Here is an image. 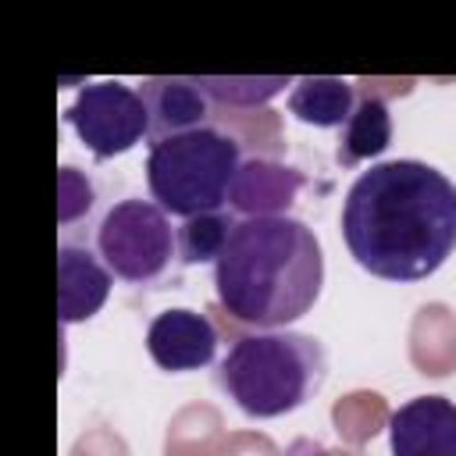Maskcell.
I'll use <instances>...</instances> for the list:
<instances>
[{
	"mask_svg": "<svg viewBox=\"0 0 456 456\" xmlns=\"http://www.w3.org/2000/svg\"><path fill=\"white\" fill-rule=\"evenodd\" d=\"M338 224L367 274L420 281L456 249V185L424 160H381L349 185Z\"/></svg>",
	"mask_w": 456,
	"mask_h": 456,
	"instance_id": "cell-1",
	"label": "cell"
},
{
	"mask_svg": "<svg viewBox=\"0 0 456 456\" xmlns=\"http://www.w3.org/2000/svg\"><path fill=\"white\" fill-rule=\"evenodd\" d=\"M324 285V253L292 214H246L235 221L214 260L217 303L242 324L289 328L317 303Z\"/></svg>",
	"mask_w": 456,
	"mask_h": 456,
	"instance_id": "cell-2",
	"label": "cell"
},
{
	"mask_svg": "<svg viewBox=\"0 0 456 456\" xmlns=\"http://www.w3.org/2000/svg\"><path fill=\"white\" fill-rule=\"evenodd\" d=\"M328 378V353L321 338L271 328L253 331L232 342L224 360L217 363L221 392L256 420L285 417L306 406Z\"/></svg>",
	"mask_w": 456,
	"mask_h": 456,
	"instance_id": "cell-3",
	"label": "cell"
},
{
	"mask_svg": "<svg viewBox=\"0 0 456 456\" xmlns=\"http://www.w3.org/2000/svg\"><path fill=\"white\" fill-rule=\"evenodd\" d=\"M239 171H242L239 142L228 132L203 125L150 142L146 189L164 214L185 221L196 214L224 210V203H232Z\"/></svg>",
	"mask_w": 456,
	"mask_h": 456,
	"instance_id": "cell-4",
	"label": "cell"
},
{
	"mask_svg": "<svg viewBox=\"0 0 456 456\" xmlns=\"http://www.w3.org/2000/svg\"><path fill=\"white\" fill-rule=\"evenodd\" d=\"M96 253L114 278L128 285H150L171 267L175 228L153 200L128 196L103 214L96 228Z\"/></svg>",
	"mask_w": 456,
	"mask_h": 456,
	"instance_id": "cell-5",
	"label": "cell"
},
{
	"mask_svg": "<svg viewBox=\"0 0 456 456\" xmlns=\"http://www.w3.org/2000/svg\"><path fill=\"white\" fill-rule=\"evenodd\" d=\"M64 125L78 132L96 160H110L139 146L142 135H150V110L139 89L107 78L78 89L75 103L64 110Z\"/></svg>",
	"mask_w": 456,
	"mask_h": 456,
	"instance_id": "cell-6",
	"label": "cell"
},
{
	"mask_svg": "<svg viewBox=\"0 0 456 456\" xmlns=\"http://www.w3.org/2000/svg\"><path fill=\"white\" fill-rule=\"evenodd\" d=\"M146 353L160 370H200L217 356V328L207 314L189 306L160 310L146 328Z\"/></svg>",
	"mask_w": 456,
	"mask_h": 456,
	"instance_id": "cell-7",
	"label": "cell"
},
{
	"mask_svg": "<svg viewBox=\"0 0 456 456\" xmlns=\"http://www.w3.org/2000/svg\"><path fill=\"white\" fill-rule=\"evenodd\" d=\"M392 456H456V403L417 395L388 417Z\"/></svg>",
	"mask_w": 456,
	"mask_h": 456,
	"instance_id": "cell-8",
	"label": "cell"
},
{
	"mask_svg": "<svg viewBox=\"0 0 456 456\" xmlns=\"http://www.w3.org/2000/svg\"><path fill=\"white\" fill-rule=\"evenodd\" d=\"M110 271L89 246L61 242L57 246V317L61 324H78L100 314L110 296Z\"/></svg>",
	"mask_w": 456,
	"mask_h": 456,
	"instance_id": "cell-9",
	"label": "cell"
},
{
	"mask_svg": "<svg viewBox=\"0 0 456 456\" xmlns=\"http://www.w3.org/2000/svg\"><path fill=\"white\" fill-rule=\"evenodd\" d=\"M139 96H142V103H146V110H150V139H153V142L207 125L210 96L200 89L196 78L157 75V78H146V82H142Z\"/></svg>",
	"mask_w": 456,
	"mask_h": 456,
	"instance_id": "cell-10",
	"label": "cell"
},
{
	"mask_svg": "<svg viewBox=\"0 0 456 456\" xmlns=\"http://www.w3.org/2000/svg\"><path fill=\"white\" fill-rule=\"evenodd\" d=\"M356 107L353 86L331 75H306L296 78L289 93V114L314 128H342Z\"/></svg>",
	"mask_w": 456,
	"mask_h": 456,
	"instance_id": "cell-11",
	"label": "cell"
},
{
	"mask_svg": "<svg viewBox=\"0 0 456 456\" xmlns=\"http://www.w3.org/2000/svg\"><path fill=\"white\" fill-rule=\"evenodd\" d=\"M388 142H392V114H388L385 100L363 96L353 107L349 121L342 125V139H338V153L335 157H338L342 167H353V164H360L367 157L385 153Z\"/></svg>",
	"mask_w": 456,
	"mask_h": 456,
	"instance_id": "cell-12",
	"label": "cell"
},
{
	"mask_svg": "<svg viewBox=\"0 0 456 456\" xmlns=\"http://www.w3.org/2000/svg\"><path fill=\"white\" fill-rule=\"evenodd\" d=\"M235 228V217L232 210H214V214H196V217H185L178 228H175V253L185 267H196V264H207V260H217L228 235Z\"/></svg>",
	"mask_w": 456,
	"mask_h": 456,
	"instance_id": "cell-13",
	"label": "cell"
},
{
	"mask_svg": "<svg viewBox=\"0 0 456 456\" xmlns=\"http://www.w3.org/2000/svg\"><path fill=\"white\" fill-rule=\"evenodd\" d=\"M303 185V175H296L292 167H278V164H249L239 171V182H235V192L232 196H242L249 189H256L260 203H264V214H274L271 207H281L289 203V196Z\"/></svg>",
	"mask_w": 456,
	"mask_h": 456,
	"instance_id": "cell-14",
	"label": "cell"
},
{
	"mask_svg": "<svg viewBox=\"0 0 456 456\" xmlns=\"http://www.w3.org/2000/svg\"><path fill=\"white\" fill-rule=\"evenodd\" d=\"M200 89L210 96V100H221V103H239V107H253V103H264L271 100L274 93H281L289 86L285 75H271V78H196Z\"/></svg>",
	"mask_w": 456,
	"mask_h": 456,
	"instance_id": "cell-15",
	"label": "cell"
},
{
	"mask_svg": "<svg viewBox=\"0 0 456 456\" xmlns=\"http://www.w3.org/2000/svg\"><path fill=\"white\" fill-rule=\"evenodd\" d=\"M96 207V189L75 164H64L57 171V224L68 232L75 221L89 217Z\"/></svg>",
	"mask_w": 456,
	"mask_h": 456,
	"instance_id": "cell-16",
	"label": "cell"
}]
</instances>
